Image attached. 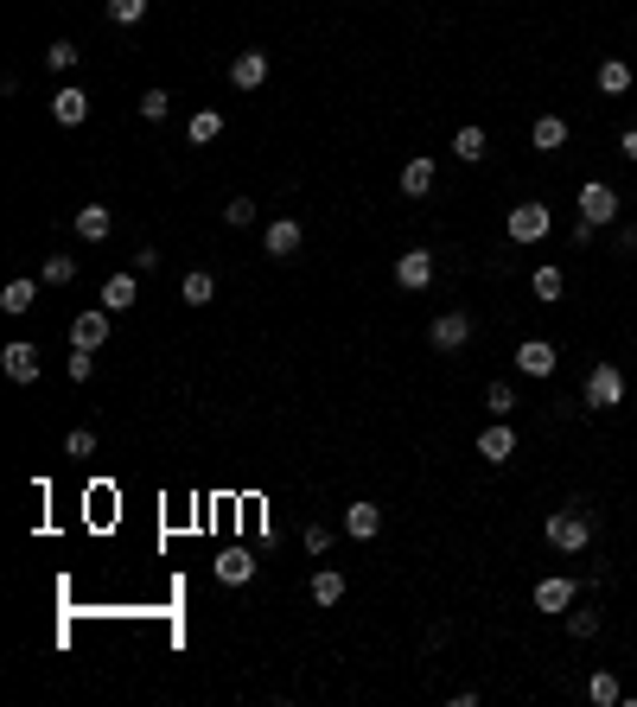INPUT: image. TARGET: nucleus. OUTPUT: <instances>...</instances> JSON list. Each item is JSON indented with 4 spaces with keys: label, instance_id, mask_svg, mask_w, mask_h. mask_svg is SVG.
Segmentation results:
<instances>
[{
    "label": "nucleus",
    "instance_id": "f257e3e1",
    "mask_svg": "<svg viewBox=\"0 0 637 707\" xmlns=\"http://www.w3.org/2000/svg\"><path fill=\"white\" fill-rule=\"evenodd\" d=\"M542 536H548V548H561V555H587V548H593V510H580V504L548 510Z\"/></svg>",
    "mask_w": 637,
    "mask_h": 707
},
{
    "label": "nucleus",
    "instance_id": "f03ea898",
    "mask_svg": "<svg viewBox=\"0 0 637 707\" xmlns=\"http://www.w3.org/2000/svg\"><path fill=\"white\" fill-rule=\"evenodd\" d=\"M427 344H434V351H466L472 344V313H459V306H446V313H434V325H427Z\"/></svg>",
    "mask_w": 637,
    "mask_h": 707
},
{
    "label": "nucleus",
    "instance_id": "7ed1b4c3",
    "mask_svg": "<svg viewBox=\"0 0 637 707\" xmlns=\"http://www.w3.org/2000/svg\"><path fill=\"white\" fill-rule=\"evenodd\" d=\"M504 230H510V243H548L555 217H548V204H510Z\"/></svg>",
    "mask_w": 637,
    "mask_h": 707
},
{
    "label": "nucleus",
    "instance_id": "20e7f679",
    "mask_svg": "<svg viewBox=\"0 0 637 707\" xmlns=\"http://www.w3.org/2000/svg\"><path fill=\"white\" fill-rule=\"evenodd\" d=\"M580 217L593 223V230H606V223H618V192L606 179H587L580 185Z\"/></svg>",
    "mask_w": 637,
    "mask_h": 707
},
{
    "label": "nucleus",
    "instance_id": "39448f33",
    "mask_svg": "<svg viewBox=\"0 0 637 707\" xmlns=\"http://www.w3.org/2000/svg\"><path fill=\"white\" fill-rule=\"evenodd\" d=\"M109 344V306H83L71 319V351H102Z\"/></svg>",
    "mask_w": 637,
    "mask_h": 707
},
{
    "label": "nucleus",
    "instance_id": "423d86ee",
    "mask_svg": "<svg viewBox=\"0 0 637 707\" xmlns=\"http://www.w3.org/2000/svg\"><path fill=\"white\" fill-rule=\"evenodd\" d=\"M300 243H306V230H300V217H274L268 230H262V249L274 255V262H294L300 255Z\"/></svg>",
    "mask_w": 637,
    "mask_h": 707
},
{
    "label": "nucleus",
    "instance_id": "0eeeda50",
    "mask_svg": "<svg viewBox=\"0 0 637 707\" xmlns=\"http://www.w3.org/2000/svg\"><path fill=\"white\" fill-rule=\"evenodd\" d=\"M625 402V376H618V364H593L587 370V408H618Z\"/></svg>",
    "mask_w": 637,
    "mask_h": 707
},
{
    "label": "nucleus",
    "instance_id": "6e6552de",
    "mask_svg": "<svg viewBox=\"0 0 637 707\" xmlns=\"http://www.w3.org/2000/svg\"><path fill=\"white\" fill-rule=\"evenodd\" d=\"M427 281H434V255H427V249L395 255V287H402V293H421Z\"/></svg>",
    "mask_w": 637,
    "mask_h": 707
},
{
    "label": "nucleus",
    "instance_id": "1a4fd4ad",
    "mask_svg": "<svg viewBox=\"0 0 637 707\" xmlns=\"http://www.w3.org/2000/svg\"><path fill=\"white\" fill-rule=\"evenodd\" d=\"M555 364H561V351L548 338H523V344H516V370H523V376H555Z\"/></svg>",
    "mask_w": 637,
    "mask_h": 707
},
{
    "label": "nucleus",
    "instance_id": "9d476101",
    "mask_svg": "<svg viewBox=\"0 0 637 707\" xmlns=\"http://www.w3.org/2000/svg\"><path fill=\"white\" fill-rule=\"evenodd\" d=\"M0 370L13 376V383H39V344H26V338H13L7 351H0Z\"/></svg>",
    "mask_w": 637,
    "mask_h": 707
},
{
    "label": "nucleus",
    "instance_id": "9b49d317",
    "mask_svg": "<svg viewBox=\"0 0 637 707\" xmlns=\"http://www.w3.org/2000/svg\"><path fill=\"white\" fill-rule=\"evenodd\" d=\"M230 83H236V90H262V83H268V51H236V58H230Z\"/></svg>",
    "mask_w": 637,
    "mask_h": 707
},
{
    "label": "nucleus",
    "instance_id": "f8f14e48",
    "mask_svg": "<svg viewBox=\"0 0 637 707\" xmlns=\"http://www.w3.org/2000/svg\"><path fill=\"white\" fill-rule=\"evenodd\" d=\"M580 599V586L567 580V574H548V580H536V612H567Z\"/></svg>",
    "mask_w": 637,
    "mask_h": 707
},
{
    "label": "nucleus",
    "instance_id": "ddd939ff",
    "mask_svg": "<svg viewBox=\"0 0 637 707\" xmlns=\"http://www.w3.org/2000/svg\"><path fill=\"white\" fill-rule=\"evenodd\" d=\"M51 115H58L64 128H83V122H90V90H77V83H64V90L51 96Z\"/></svg>",
    "mask_w": 637,
    "mask_h": 707
},
{
    "label": "nucleus",
    "instance_id": "4468645a",
    "mask_svg": "<svg viewBox=\"0 0 637 707\" xmlns=\"http://www.w3.org/2000/svg\"><path fill=\"white\" fill-rule=\"evenodd\" d=\"M71 230L83 236V243H109V230H115V211H109V204H83V211L71 217Z\"/></svg>",
    "mask_w": 637,
    "mask_h": 707
},
{
    "label": "nucleus",
    "instance_id": "2eb2a0df",
    "mask_svg": "<svg viewBox=\"0 0 637 707\" xmlns=\"http://www.w3.org/2000/svg\"><path fill=\"white\" fill-rule=\"evenodd\" d=\"M102 306H109V313L141 306V274H109V281H102Z\"/></svg>",
    "mask_w": 637,
    "mask_h": 707
},
{
    "label": "nucleus",
    "instance_id": "dca6fc26",
    "mask_svg": "<svg viewBox=\"0 0 637 707\" xmlns=\"http://www.w3.org/2000/svg\"><path fill=\"white\" fill-rule=\"evenodd\" d=\"M516 453V427L510 421H491L485 434H478V459H491V465H504Z\"/></svg>",
    "mask_w": 637,
    "mask_h": 707
},
{
    "label": "nucleus",
    "instance_id": "f3484780",
    "mask_svg": "<svg viewBox=\"0 0 637 707\" xmlns=\"http://www.w3.org/2000/svg\"><path fill=\"white\" fill-rule=\"evenodd\" d=\"M376 529H383V510H376V504H364V497L344 504V536H351V542H370Z\"/></svg>",
    "mask_w": 637,
    "mask_h": 707
},
{
    "label": "nucleus",
    "instance_id": "a211bd4d",
    "mask_svg": "<svg viewBox=\"0 0 637 707\" xmlns=\"http://www.w3.org/2000/svg\"><path fill=\"white\" fill-rule=\"evenodd\" d=\"M434 153H415V160H402V192L408 198H427V192H434Z\"/></svg>",
    "mask_w": 637,
    "mask_h": 707
},
{
    "label": "nucleus",
    "instance_id": "6ab92c4d",
    "mask_svg": "<svg viewBox=\"0 0 637 707\" xmlns=\"http://www.w3.org/2000/svg\"><path fill=\"white\" fill-rule=\"evenodd\" d=\"M217 580L223 586H249L255 580V555H249V548H223V555H217Z\"/></svg>",
    "mask_w": 637,
    "mask_h": 707
},
{
    "label": "nucleus",
    "instance_id": "aec40b11",
    "mask_svg": "<svg viewBox=\"0 0 637 707\" xmlns=\"http://www.w3.org/2000/svg\"><path fill=\"white\" fill-rule=\"evenodd\" d=\"M529 147H536V153H561V147H567V122H561V115H536Z\"/></svg>",
    "mask_w": 637,
    "mask_h": 707
},
{
    "label": "nucleus",
    "instance_id": "412c9836",
    "mask_svg": "<svg viewBox=\"0 0 637 707\" xmlns=\"http://www.w3.org/2000/svg\"><path fill=\"white\" fill-rule=\"evenodd\" d=\"M32 300H39V281H26V274H20V281H7V287H0V313H13V319H20V313H32Z\"/></svg>",
    "mask_w": 637,
    "mask_h": 707
},
{
    "label": "nucleus",
    "instance_id": "4be33fe9",
    "mask_svg": "<svg viewBox=\"0 0 637 707\" xmlns=\"http://www.w3.org/2000/svg\"><path fill=\"white\" fill-rule=\"evenodd\" d=\"M179 300H185V306H211V300H217V274L192 268V274L179 281Z\"/></svg>",
    "mask_w": 637,
    "mask_h": 707
},
{
    "label": "nucleus",
    "instance_id": "5701e85b",
    "mask_svg": "<svg viewBox=\"0 0 637 707\" xmlns=\"http://www.w3.org/2000/svg\"><path fill=\"white\" fill-rule=\"evenodd\" d=\"M529 287H536V300H542V306H555L561 293H567V274H561L555 262H542L536 274H529Z\"/></svg>",
    "mask_w": 637,
    "mask_h": 707
},
{
    "label": "nucleus",
    "instance_id": "b1692460",
    "mask_svg": "<svg viewBox=\"0 0 637 707\" xmlns=\"http://www.w3.org/2000/svg\"><path fill=\"white\" fill-rule=\"evenodd\" d=\"M587 701L593 707H618V701H625V688H618L612 669H593V676H587Z\"/></svg>",
    "mask_w": 637,
    "mask_h": 707
},
{
    "label": "nucleus",
    "instance_id": "393cba45",
    "mask_svg": "<svg viewBox=\"0 0 637 707\" xmlns=\"http://www.w3.org/2000/svg\"><path fill=\"white\" fill-rule=\"evenodd\" d=\"M631 90V64L625 58H599V96H625Z\"/></svg>",
    "mask_w": 637,
    "mask_h": 707
},
{
    "label": "nucleus",
    "instance_id": "a878e982",
    "mask_svg": "<svg viewBox=\"0 0 637 707\" xmlns=\"http://www.w3.org/2000/svg\"><path fill=\"white\" fill-rule=\"evenodd\" d=\"M485 147H491V141H485V128H472V122L453 134V160H466V166H478V160H485Z\"/></svg>",
    "mask_w": 637,
    "mask_h": 707
},
{
    "label": "nucleus",
    "instance_id": "bb28decb",
    "mask_svg": "<svg viewBox=\"0 0 637 707\" xmlns=\"http://www.w3.org/2000/svg\"><path fill=\"white\" fill-rule=\"evenodd\" d=\"M217 134H223V115H217V109H198L192 128H185V141H192V147H211Z\"/></svg>",
    "mask_w": 637,
    "mask_h": 707
},
{
    "label": "nucleus",
    "instance_id": "cd10ccee",
    "mask_svg": "<svg viewBox=\"0 0 637 707\" xmlns=\"http://www.w3.org/2000/svg\"><path fill=\"white\" fill-rule=\"evenodd\" d=\"M338 599H344V574L338 567H319L313 574V606H338Z\"/></svg>",
    "mask_w": 637,
    "mask_h": 707
},
{
    "label": "nucleus",
    "instance_id": "c85d7f7f",
    "mask_svg": "<svg viewBox=\"0 0 637 707\" xmlns=\"http://www.w3.org/2000/svg\"><path fill=\"white\" fill-rule=\"evenodd\" d=\"M45 64H51V71H58V77H71L77 64H83V45H71V39H58V45L45 51Z\"/></svg>",
    "mask_w": 637,
    "mask_h": 707
},
{
    "label": "nucleus",
    "instance_id": "c756f323",
    "mask_svg": "<svg viewBox=\"0 0 637 707\" xmlns=\"http://www.w3.org/2000/svg\"><path fill=\"white\" fill-rule=\"evenodd\" d=\"M45 287H71L77 281V255H45Z\"/></svg>",
    "mask_w": 637,
    "mask_h": 707
},
{
    "label": "nucleus",
    "instance_id": "7c9ffc66",
    "mask_svg": "<svg viewBox=\"0 0 637 707\" xmlns=\"http://www.w3.org/2000/svg\"><path fill=\"white\" fill-rule=\"evenodd\" d=\"M485 408H491V421H510L516 415V389L510 383H491L485 389Z\"/></svg>",
    "mask_w": 637,
    "mask_h": 707
},
{
    "label": "nucleus",
    "instance_id": "2f4dec72",
    "mask_svg": "<svg viewBox=\"0 0 637 707\" xmlns=\"http://www.w3.org/2000/svg\"><path fill=\"white\" fill-rule=\"evenodd\" d=\"M567 631H574V637H599V606H567Z\"/></svg>",
    "mask_w": 637,
    "mask_h": 707
},
{
    "label": "nucleus",
    "instance_id": "473e14b6",
    "mask_svg": "<svg viewBox=\"0 0 637 707\" xmlns=\"http://www.w3.org/2000/svg\"><path fill=\"white\" fill-rule=\"evenodd\" d=\"M109 20L115 26H141L147 20V0H109Z\"/></svg>",
    "mask_w": 637,
    "mask_h": 707
},
{
    "label": "nucleus",
    "instance_id": "72a5a7b5",
    "mask_svg": "<svg viewBox=\"0 0 637 707\" xmlns=\"http://www.w3.org/2000/svg\"><path fill=\"white\" fill-rule=\"evenodd\" d=\"M223 223H230V230H249V223H255V198H230V204H223Z\"/></svg>",
    "mask_w": 637,
    "mask_h": 707
},
{
    "label": "nucleus",
    "instance_id": "f704fd0d",
    "mask_svg": "<svg viewBox=\"0 0 637 707\" xmlns=\"http://www.w3.org/2000/svg\"><path fill=\"white\" fill-rule=\"evenodd\" d=\"M64 453H71V459H96V434H90V427H71V434H64Z\"/></svg>",
    "mask_w": 637,
    "mask_h": 707
},
{
    "label": "nucleus",
    "instance_id": "c9c22d12",
    "mask_svg": "<svg viewBox=\"0 0 637 707\" xmlns=\"http://www.w3.org/2000/svg\"><path fill=\"white\" fill-rule=\"evenodd\" d=\"M166 115H172V96L166 90H147L141 96V122H166Z\"/></svg>",
    "mask_w": 637,
    "mask_h": 707
},
{
    "label": "nucleus",
    "instance_id": "e433bc0d",
    "mask_svg": "<svg viewBox=\"0 0 637 707\" xmlns=\"http://www.w3.org/2000/svg\"><path fill=\"white\" fill-rule=\"evenodd\" d=\"M64 370H71V383H90V376H96V351H71V364H64Z\"/></svg>",
    "mask_w": 637,
    "mask_h": 707
},
{
    "label": "nucleus",
    "instance_id": "4c0bfd02",
    "mask_svg": "<svg viewBox=\"0 0 637 707\" xmlns=\"http://www.w3.org/2000/svg\"><path fill=\"white\" fill-rule=\"evenodd\" d=\"M325 548H332V529L313 523V529H306V555H325Z\"/></svg>",
    "mask_w": 637,
    "mask_h": 707
},
{
    "label": "nucleus",
    "instance_id": "58836bf2",
    "mask_svg": "<svg viewBox=\"0 0 637 707\" xmlns=\"http://www.w3.org/2000/svg\"><path fill=\"white\" fill-rule=\"evenodd\" d=\"M618 153H625V160L637 166V128H625V141H618Z\"/></svg>",
    "mask_w": 637,
    "mask_h": 707
},
{
    "label": "nucleus",
    "instance_id": "ea45409f",
    "mask_svg": "<svg viewBox=\"0 0 637 707\" xmlns=\"http://www.w3.org/2000/svg\"><path fill=\"white\" fill-rule=\"evenodd\" d=\"M631 415H637V395H631Z\"/></svg>",
    "mask_w": 637,
    "mask_h": 707
}]
</instances>
